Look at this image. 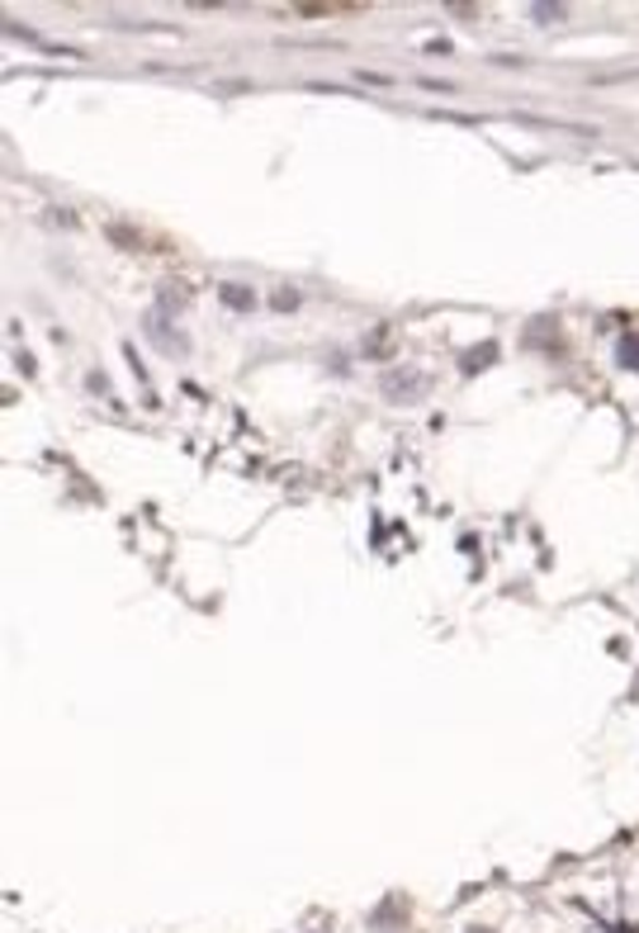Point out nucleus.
Masks as SVG:
<instances>
[{"label":"nucleus","mask_w":639,"mask_h":933,"mask_svg":"<svg viewBox=\"0 0 639 933\" xmlns=\"http://www.w3.org/2000/svg\"><path fill=\"white\" fill-rule=\"evenodd\" d=\"M270 304H276V308H284V314H290V308H298V294H294V290H284V294L276 290V294H270Z\"/></svg>","instance_id":"obj_7"},{"label":"nucleus","mask_w":639,"mask_h":933,"mask_svg":"<svg viewBox=\"0 0 639 933\" xmlns=\"http://www.w3.org/2000/svg\"><path fill=\"white\" fill-rule=\"evenodd\" d=\"M469 933H493V929H469Z\"/></svg>","instance_id":"obj_8"},{"label":"nucleus","mask_w":639,"mask_h":933,"mask_svg":"<svg viewBox=\"0 0 639 933\" xmlns=\"http://www.w3.org/2000/svg\"><path fill=\"white\" fill-rule=\"evenodd\" d=\"M384 394L394 398V404H417V398L426 394V374L422 370H388L384 374Z\"/></svg>","instance_id":"obj_1"},{"label":"nucleus","mask_w":639,"mask_h":933,"mask_svg":"<svg viewBox=\"0 0 639 933\" xmlns=\"http://www.w3.org/2000/svg\"><path fill=\"white\" fill-rule=\"evenodd\" d=\"M294 15H304V20H312V15H350V5H294Z\"/></svg>","instance_id":"obj_5"},{"label":"nucleus","mask_w":639,"mask_h":933,"mask_svg":"<svg viewBox=\"0 0 639 933\" xmlns=\"http://www.w3.org/2000/svg\"><path fill=\"white\" fill-rule=\"evenodd\" d=\"M564 15H568L564 5H531V20H540V24L545 20H564Z\"/></svg>","instance_id":"obj_6"},{"label":"nucleus","mask_w":639,"mask_h":933,"mask_svg":"<svg viewBox=\"0 0 639 933\" xmlns=\"http://www.w3.org/2000/svg\"><path fill=\"white\" fill-rule=\"evenodd\" d=\"M493 356H498V346L484 342V346H474V352H464V356H460V370H464V374H478V370H488V360H493Z\"/></svg>","instance_id":"obj_2"},{"label":"nucleus","mask_w":639,"mask_h":933,"mask_svg":"<svg viewBox=\"0 0 639 933\" xmlns=\"http://www.w3.org/2000/svg\"><path fill=\"white\" fill-rule=\"evenodd\" d=\"M616 356H621L625 370H639V332H625V336H621V352H616Z\"/></svg>","instance_id":"obj_4"},{"label":"nucleus","mask_w":639,"mask_h":933,"mask_svg":"<svg viewBox=\"0 0 639 933\" xmlns=\"http://www.w3.org/2000/svg\"><path fill=\"white\" fill-rule=\"evenodd\" d=\"M218 294H223V304H228V308H242V314L256 304V294L246 290V284H223V290H218Z\"/></svg>","instance_id":"obj_3"}]
</instances>
